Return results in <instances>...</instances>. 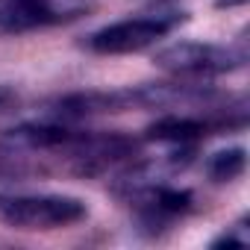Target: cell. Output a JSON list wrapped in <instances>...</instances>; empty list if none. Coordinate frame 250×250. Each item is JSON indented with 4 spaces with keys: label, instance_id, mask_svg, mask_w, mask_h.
<instances>
[{
    "label": "cell",
    "instance_id": "8fae6325",
    "mask_svg": "<svg viewBox=\"0 0 250 250\" xmlns=\"http://www.w3.org/2000/svg\"><path fill=\"white\" fill-rule=\"evenodd\" d=\"M150 3H156V6H168V3H174V0H150Z\"/></svg>",
    "mask_w": 250,
    "mask_h": 250
},
{
    "label": "cell",
    "instance_id": "30bf717a",
    "mask_svg": "<svg viewBox=\"0 0 250 250\" xmlns=\"http://www.w3.org/2000/svg\"><path fill=\"white\" fill-rule=\"evenodd\" d=\"M235 6H247V0H215V9H235Z\"/></svg>",
    "mask_w": 250,
    "mask_h": 250
},
{
    "label": "cell",
    "instance_id": "6da1fadb",
    "mask_svg": "<svg viewBox=\"0 0 250 250\" xmlns=\"http://www.w3.org/2000/svg\"><path fill=\"white\" fill-rule=\"evenodd\" d=\"M153 65L171 77L188 80H209L235 74L247 65V42L238 39L235 44H215V42H171L153 53Z\"/></svg>",
    "mask_w": 250,
    "mask_h": 250
},
{
    "label": "cell",
    "instance_id": "52a82bcc",
    "mask_svg": "<svg viewBox=\"0 0 250 250\" xmlns=\"http://www.w3.org/2000/svg\"><path fill=\"white\" fill-rule=\"evenodd\" d=\"M47 168L33 162L30 153H15L0 147V183H27L33 177H44Z\"/></svg>",
    "mask_w": 250,
    "mask_h": 250
},
{
    "label": "cell",
    "instance_id": "3957f363",
    "mask_svg": "<svg viewBox=\"0 0 250 250\" xmlns=\"http://www.w3.org/2000/svg\"><path fill=\"white\" fill-rule=\"evenodd\" d=\"M186 21H188V12H177V9H165V12H153V15H142V18H124V21H112V24L88 33L80 42V47L88 53H97V56L139 53V50L153 47L159 39H165Z\"/></svg>",
    "mask_w": 250,
    "mask_h": 250
},
{
    "label": "cell",
    "instance_id": "9c48e42d",
    "mask_svg": "<svg viewBox=\"0 0 250 250\" xmlns=\"http://www.w3.org/2000/svg\"><path fill=\"white\" fill-rule=\"evenodd\" d=\"M18 106V91L12 85H0V115Z\"/></svg>",
    "mask_w": 250,
    "mask_h": 250
},
{
    "label": "cell",
    "instance_id": "7a4b0ae2",
    "mask_svg": "<svg viewBox=\"0 0 250 250\" xmlns=\"http://www.w3.org/2000/svg\"><path fill=\"white\" fill-rule=\"evenodd\" d=\"M88 218V203L74 194H27V191H0V221L12 229L47 232L74 227Z\"/></svg>",
    "mask_w": 250,
    "mask_h": 250
},
{
    "label": "cell",
    "instance_id": "8992f818",
    "mask_svg": "<svg viewBox=\"0 0 250 250\" xmlns=\"http://www.w3.org/2000/svg\"><path fill=\"white\" fill-rule=\"evenodd\" d=\"M247 171V150L244 147H224L206 159V177L212 183H232Z\"/></svg>",
    "mask_w": 250,
    "mask_h": 250
},
{
    "label": "cell",
    "instance_id": "5b68a950",
    "mask_svg": "<svg viewBox=\"0 0 250 250\" xmlns=\"http://www.w3.org/2000/svg\"><path fill=\"white\" fill-rule=\"evenodd\" d=\"M206 136H218L215 118L212 115H191V112H165L153 124L145 127L142 142H156V145H197Z\"/></svg>",
    "mask_w": 250,
    "mask_h": 250
},
{
    "label": "cell",
    "instance_id": "ba28073f",
    "mask_svg": "<svg viewBox=\"0 0 250 250\" xmlns=\"http://www.w3.org/2000/svg\"><path fill=\"white\" fill-rule=\"evenodd\" d=\"M250 244V232H247V215L238 221V224H232L229 229H224L221 235H215L212 241H209V247H247Z\"/></svg>",
    "mask_w": 250,
    "mask_h": 250
},
{
    "label": "cell",
    "instance_id": "277c9868",
    "mask_svg": "<svg viewBox=\"0 0 250 250\" xmlns=\"http://www.w3.org/2000/svg\"><path fill=\"white\" fill-rule=\"evenodd\" d=\"M136 109V94L133 85H121V88H85V91H68L44 103V118L53 121H85L97 115H118V112H130Z\"/></svg>",
    "mask_w": 250,
    "mask_h": 250
}]
</instances>
